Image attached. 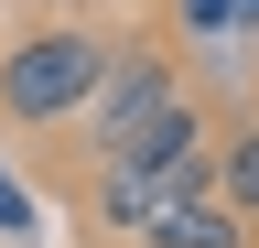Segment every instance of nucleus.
I'll return each mask as SVG.
<instances>
[{"mask_svg": "<svg viewBox=\"0 0 259 248\" xmlns=\"http://www.w3.org/2000/svg\"><path fill=\"white\" fill-rule=\"evenodd\" d=\"M97 76H108V43L76 33V22H54V33H32L0 54V108L22 119V130H44V119H87Z\"/></svg>", "mask_w": 259, "mask_h": 248, "instance_id": "1", "label": "nucleus"}, {"mask_svg": "<svg viewBox=\"0 0 259 248\" xmlns=\"http://www.w3.org/2000/svg\"><path fill=\"white\" fill-rule=\"evenodd\" d=\"M184 86H173V54L162 43H130V54H108V76H97V97H87V119H97V151H108L119 130H141L151 108H173Z\"/></svg>", "mask_w": 259, "mask_h": 248, "instance_id": "2", "label": "nucleus"}, {"mask_svg": "<svg viewBox=\"0 0 259 248\" xmlns=\"http://www.w3.org/2000/svg\"><path fill=\"white\" fill-rule=\"evenodd\" d=\"M141 248H248V216H238V205L205 183V194H173V205H162Z\"/></svg>", "mask_w": 259, "mask_h": 248, "instance_id": "3", "label": "nucleus"}, {"mask_svg": "<svg viewBox=\"0 0 259 248\" xmlns=\"http://www.w3.org/2000/svg\"><path fill=\"white\" fill-rule=\"evenodd\" d=\"M216 194L259 227V119H248V130H227V151H216Z\"/></svg>", "mask_w": 259, "mask_h": 248, "instance_id": "4", "label": "nucleus"}, {"mask_svg": "<svg viewBox=\"0 0 259 248\" xmlns=\"http://www.w3.org/2000/svg\"><path fill=\"white\" fill-rule=\"evenodd\" d=\"M22 227H32V205H22V183L0 173V237H22Z\"/></svg>", "mask_w": 259, "mask_h": 248, "instance_id": "5", "label": "nucleus"}, {"mask_svg": "<svg viewBox=\"0 0 259 248\" xmlns=\"http://www.w3.org/2000/svg\"><path fill=\"white\" fill-rule=\"evenodd\" d=\"M184 22H194V33H216V22H238V0H184Z\"/></svg>", "mask_w": 259, "mask_h": 248, "instance_id": "6", "label": "nucleus"}]
</instances>
